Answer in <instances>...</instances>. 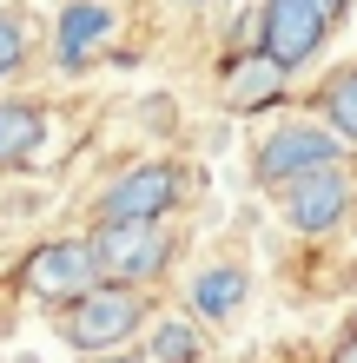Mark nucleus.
Instances as JSON below:
<instances>
[{"mask_svg": "<svg viewBox=\"0 0 357 363\" xmlns=\"http://www.w3.org/2000/svg\"><path fill=\"white\" fill-rule=\"evenodd\" d=\"M139 324H145V297L126 284H87L79 297H67V317H60L73 350H119Z\"/></svg>", "mask_w": 357, "mask_h": 363, "instance_id": "nucleus-1", "label": "nucleus"}, {"mask_svg": "<svg viewBox=\"0 0 357 363\" xmlns=\"http://www.w3.org/2000/svg\"><path fill=\"white\" fill-rule=\"evenodd\" d=\"M87 258H93V277H99V284L139 291L145 277L165 271L172 238H165V225H99L93 238H87Z\"/></svg>", "mask_w": 357, "mask_h": 363, "instance_id": "nucleus-2", "label": "nucleus"}, {"mask_svg": "<svg viewBox=\"0 0 357 363\" xmlns=\"http://www.w3.org/2000/svg\"><path fill=\"white\" fill-rule=\"evenodd\" d=\"M172 205H185V172L165 159H145L99 191V225H159Z\"/></svg>", "mask_w": 357, "mask_h": 363, "instance_id": "nucleus-3", "label": "nucleus"}, {"mask_svg": "<svg viewBox=\"0 0 357 363\" xmlns=\"http://www.w3.org/2000/svg\"><path fill=\"white\" fill-rule=\"evenodd\" d=\"M324 27H331V20L318 13V0H265V13H258V53L271 60V67L298 73L304 60H318Z\"/></svg>", "mask_w": 357, "mask_h": 363, "instance_id": "nucleus-4", "label": "nucleus"}, {"mask_svg": "<svg viewBox=\"0 0 357 363\" xmlns=\"http://www.w3.org/2000/svg\"><path fill=\"white\" fill-rule=\"evenodd\" d=\"M344 159V139H331L324 125H278L265 145H258V159H251V172H258V185H291V179H304V172H324V165H338Z\"/></svg>", "mask_w": 357, "mask_h": 363, "instance_id": "nucleus-5", "label": "nucleus"}, {"mask_svg": "<svg viewBox=\"0 0 357 363\" xmlns=\"http://www.w3.org/2000/svg\"><path fill=\"white\" fill-rule=\"evenodd\" d=\"M351 205H357V191H351V172H344V165H324V172H304V179L278 185V218L291 231H304V238L331 231Z\"/></svg>", "mask_w": 357, "mask_h": 363, "instance_id": "nucleus-6", "label": "nucleus"}, {"mask_svg": "<svg viewBox=\"0 0 357 363\" xmlns=\"http://www.w3.org/2000/svg\"><path fill=\"white\" fill-rule=\"evenodd\" d=\"M20 284H27L33 297H47V304H67V297H79L87 284H99V277H93V258H87V238H53V245L27 251Z\"/></svg>", "mask_w": 357, "mask_h": 363, "instance_id": "nucleus-7", "label": "nucleus"}, {"mask_svg": "<svg viewBox=\"0 0 357 363\" xmlns=\"http://www.w3.org/2000/svg\"><path fill=\"white\" fill-rule=\"evenodd\" d=\"M271 99H285V67H271L258 47L238 53L232 73H225V106H232V113H258Z\"/></svg>", "mask_w": 357, "mask_h": 363, "instance_id": "nucleus-8", "label": "nucleus"}, {"mask_svg": "<svg viewBox=\"0 0 357 363\" xmlns=\"http://www.w3.org/2000/svg\"><path fill=\"white\" fill-rule=\"evenodd\" d=\"M245 297H251V277L238 264H205L192 277V311L205 317V324H232V317L245 311Z\"/></svg>", "mask_w": 357, "mask_h": 363, "instance_id": "nucleus-9", "label": "nucleus"}, {"mask_svg": "<svg viewBox=\"0 0 357 363\" xmlns=\"http://www.w3.org/2000/svg\"><path fill=\"white\" fill-rule=\"evenodd\" d=\"M113 33V13L99 7V0H73V7H60V27H53V47H60V67H79L99 40Z\"/></svg>", "mask_w": 357, "mask_h": 363, "instance_id": "nucleus-10", "label": "nucleus"}, {"mask_svg": "<svg viewBox=\"0 0 357 363\" xmlns=\"http://www.w3.org/2000/svg\"><path fill=\"white\" fill-rule=\"evenodd\" d=\"M47 145V113L33 99H0V165H27Z\"/></svg>", "mask_w": 357, "mask_h": 363, "instance_id": "nucleus-11", "label": "nucleus"}, {"mask_svg": "<svg viewBox=\"0 0 357 363\" xmlns=\"http://www.w3.org/2000/svg\"><path fill=\"white\" fill-rule=\"evenodd\" d=\"M318 106H324V119H331V139H351L357 145V67L331 73L324 93H318Z\"/></svg>", "mask_w": 357, "mask_h": 363, "instance_id": "nucleus-12", "label": "nucleus"}, {"mask_svg": "<svg viewBox=\"0 0 357 363\" xmlns=\"http://www.w3.org/2000/svg\"><path fill=\"white\" fill-rule=\"evenodd\" d=\"M145 363H199V330L185 324V317H165V324L153 330V350H145Z\"/></svg>", "mask_w": 357, "mask_h": 363, "instance_id": "nucleus-13", "label": "nucleus"}, {"mask_svg": "<svg viewBox=\"0 0 357 363\" xmlns=\"http://www.w3.org/2000/svg\"><path fill=\"white\" fill-rule=\"evenodd\" d=\"M20 60H27V20H20V13H0V79H7Z\"/></svg>", "mask_w": 357, "mask_h": 363, "instance_id": "nucleus-14", "label": "nucleus"}, {"mask_svg": "<svg viewBox=\"0 0 357 363\" xmlns=\"http://www.w3.org/2000/svg\"><path fill=\"white\" fill-rule=\"evenodd\" d=\"M344 7H351V0H318V13H324V20H344Z\"/></svg>", "mask_w": 357, "mask_h": 363, "instance_id": "nucleus-15", "label": "nucleus"}, {"mask_svg": "<svg viewBox=\"0 0 357 363\" xmlns=\"http://www.w3.org/2000/svg\"><path fill=\"white\" fill-rule=\"evenodd\" d=\"M331 363H357V337H344V344H338V357H331Z\"/></svg>", "mask_w": 357, "mask_h": 363, "instance_id": "nucleus-16", "label": "nucleus"}, {"mask_svg": "<svg viewBox=\"0 0 357 363\" xmlns=\"http://www.w3.org/2000/svg\"><path fill=\"white\" fill-rule=\"evenodd\" d=\"M99 363H145V357H99Z\"/></svg>", "mask_w": 357, "mask_h": 363, "instance_id": "nucleus-17", "label": "nucleus"}]
</instances>
